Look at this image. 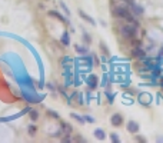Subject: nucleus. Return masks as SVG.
Wrapping results in <instances>:
<instances>
[{
	"label": "nucleus",
	"mask_w": 163,
	"mask_h": 143,
	"mask_svg": "<svg viewBox=\"0 0 163 143\" xmlns=\"http://www.w3.org/2000/svg\"><path fill=\"white\" fill-rule=\"evenodd\" d=\"M113 16L114 17H119V19L129 20V19H132V13L127 10V9L122 7V6H117V7L113 9Z\"/></svg>",
	"instance_id": "obj_1"
},
{
	"label": "nucleus",
	"mask_w": 163,
	"mask_h": 143,
	"mask_svg": "<svg viewBox=\"0 0 163 143\" xmlns=\"http://www.w3.org/2000/svg\"><path fill=\"white\" fill-rule=\"evenodd\" d=\"M120 32H122L123 37H126V39H132V37H135V34H136V29H135V26L126 24V26H123L122 27Z\"/></svg>",
	"instance_id": "obj_2"
},
{
	"label": "nucleus",
	"mask_w": 163,
	"mask_h": 143,
	"mask_svg": "<svg viewBox=\"0 0 163 143\" xmlns=\"http://www.w3.org/2000/svg\"><path fill=\"white\" fill-rule=\"evenodd\" d=\"M110 122H112V125L116 126V127L122 126V125H123V116H122V115H119V113H114L113 116L110 117Z\"/></svg>",
	"instance_id": "obj_3"
},
{
	"label": "nucleus",
	"mask_w": 163,
	"mask_h": 143,
	"mask_svg": "<svg viewBox=\"0 0 163 143\" xmlns=\"http://www.w3.org/2000/svg\"><path fill=\"white\" fill-rule=\"evenodd\" d=\"M49 16H52V17H55V19H57V20H60L62 23H65V24H69V20L66 19L65 16H62L59 12H56V10H50L49 12Z\"/></svg>",
	"instance_id": "obj_4"
},
{
	"label": "nucleus",
	"mask_w": 163,
	"mask_h": 143,
	"mask_svg": "<svg viewBox=\"0 0 163 143\" xmlns=\"http://www.w3.org/2000/svg\"><path fill=\"white\" fill-rule=\"evenodd\" d=\"M79 16L84 20V22H87L89 24H92V26H96V22H95V19H92V17L89 16V15H86L83 10H79Z\"/></svg>",
	"instance_id": "obj_5"
},
{
	"label": "nucleus",
	"mask_w": 163,
	"mask_h": 143,
	"mask_svg": "<svg viewBox=\"0 0 163 143\" xmlns=\"http://www.w3.org/2000/svg\"><path fill=\"white\" fill-rule=\"evenodd\" d=\"M127 130H129L130 133H138L139 132V125L136 123V122L130 120V122L127 123Z\"/></svg>",
	"instance_id": "obj_6"
},
{
	"label": "nucleus",
	"mask_w": 163,
	"mask_h": 143,
	"mask_svg": "<svg viewBox=\"0 0 163 143\" xmlns=\"http://www.w3.org/2000/svg\"><path fill=\"white\" fill-rule=\"evenodd\" d=\"M87 85H89L90 89H95L96 86H98V77L95 76V74H92L89 77V80H87Z\"/></svg>",
	"instance_id": "obj_7"
},
{
	"label": "nucleus",
	"mask_w": 163,
	"mask_h": 143,
	"mask_svg": "<svg viewBox=\"0 0 163 143\" xmlns=\"http://www.w3.org/2000/svg\"><path fill=\"white\" fill-rule=\"evenodd\" d=\"M72 126L69 125V123H66V122H62V132L65 133V135H70L72 133Z\"/></svg>",
	"instance_id": "obj_8"
},
{
	"label": "nucleus",
	"mask_w": 163,
	"mask_h": 143,
	"mask_svg": "<svg viewBox=\"0 0 163 143\" xmlns=\"http://www.w3.org/2000/svg\"><path fill=\"white\" fill-rule=\"evenodd\" d=\"M132 55L135 56V57H138V59H143L145 56H146V53L142 50V49H139V47H136L133 52H132Z\"/></svg>",
	"instance_id": "obj_9"
},
{
	"label": "nucleus",
	"mask_w": 163,
	"mask_h": 143,
	"mask_svg": "<svg viewBox=\"0 0 163 143\" xmlns=\"http://www.w3.org/2000/svg\"><path fill=\"white\" fill-rule=\"evenodd\" d=\"M95 137L99 139V140H105V139H106V133H105L102 129H96V130H95Z\"/></svg>",
	"instance_id": "obj_10"
},
{
	"label": "nucleus",
	"mask_w": 163,
	"mask_h": 143,
	"mask_svg": "<svg viewBox=\"0 0 163 143\" xmlns=\"http://www.w3.org/2000/svg\"><path fill=\"white\" fill-rule=\"evenodd\" d=\"M132 10H133V15H136V16H140V15H143V9L138 6V4H132Z\"/></svg>",
	"instance_id": "obj_11"
},
{
	"label": "nucleus",
	"mask_w": 163,
	"mask_h": 143,
	"mask_svg": "<svg viewBox=\"0 0 163 143\" xmlns=\"http://www.w3.org/2000/svg\"><path fill=\"white\" fill-rule=\"evenodd\" d=\"M62 45H63V46H69V45H70V37H69V33H63V36H62Z\"/></svg>",
	"instance_id": "obj_12"
},
{
	"label": "nucleus",
	"mask_w": 163,
	"mask_h": 143,
	"mask_svg": "<svg viewBox=\"0 0 163 143\" xmlns=\"http://www.w3.org/2000/svg\"><path fill=\"white\" fill-rule=\"evenodd\" d=\"M70 116H72V117H73L74 120H77V122H79V123H80V125H83V123H84V122H86V120H84V117H82L80 115H77V113H72V115H70Z\"/></svg>",
	"instance_id": "obj_13"
},
{
	"label": "nucleus",
	"mask_w": 163,
	"mask_h": 143,
	"mask_svg": "<svg viewBox=\"0 0 163 143\" xmlns=\"http://www.w3.org/2000/svg\"><path fill=\"white\" fill-rule=\"evenodd\" d=\"M59 4H60V7L63 9V12L66 13V16H70V10H69V7L65 4V1H62V0H60V1H59Z\"/></svg>",
	"instance_id": "obj_14"
},
{
	"label": "nucleus",
	"mask_w": 163,
	"mask_h": 143,
	"mask_svg": "<svg viewBox=\"0 0 163 143\" xmlns=\"http://www.w3.org/2000/svg\"><path fill=\"white\" fill-rule=\"evenodd\" d=\"M30 119L33 122H36V120L39 119V112L37 110H30Z\"/></svg>",
	"instance_id": "obj_15"
},
{
	"label": "nucleus",
	"mask_w": 163,
	"mask_h": 143,
	"mask_svg": "<svg viewBox=\"0 0 163 143\" xmlns=\"http://www.w3.org/2000/svg\"><path fill=\"white\" fill-rule=\"evenodd\" d=\"M76 52L77 53H87V47H84V46H76Z\"/></svg>",
	"instance_id": "obj_16"
},
{
	"label": "nucleus",
	"mask_w": 163,
	"mask_h": 143,
	"mask_svg": "<svg viewBox=\"0 0 163 143\" xmlns=\"http://www.w3.org/2000/svg\"><path fill=\"white\" fill-rule=\"evenodd\" d=\"M47 115H49L50 117H53V119H59V113L55 110H47Z\"/></svg>",
	"instance_id": "obj_17"
},
{
	"label": "nucleus",
	"mask_w": 163,
	"mask_h": 143,
	"mask_svg": "<svg viewBox=\"0 0 163 143\" xmlns=\"http://www.w3.org/2000/svg\"><path fill=\"white\" fill-rule=\"evenodd\" d=\"M27 132H29L30 136H34V133H36V126H34V125H30L29 129H27Z\"/></svg>",
	"instance_id": "obj_18"
},
{
	"label": "nucleus",
	"mask_w": 163,
	"mask_h": 143,
	"mask_svg": "<svg viewBox=\"0 0 163 143\" xmlns=\"http://www.w3.org/2000/svg\"><path fill=\"white\" fill-rule=\"evenodd\" d=\"M110 139H112V142H114V143L120 142V140H119V136L116 135V133H112V135H110Z\"/></svg>",
	"instance_id": "obj_19"
},
{
	"label": "nucleus",
	"mask_w": 163,
	"mask_h": 143,
	"mask_svg": "<svg viewBox=\"0 0 163 143\" xmlns=\"http://www.w3.org/2000/svg\"><path fill=\"white\" fill-rule=\"evenodd\" d=\"M62 142H65V143H70V142H73V140L70 139V136H69V135H65L63 137H62Z\"/></svg>",
	"instance_id": "obj_20"
},
{
	"label": "nucleus",
	"mask_w": 163,
	"mask_h": 143,
	"mask_svg": "<svg viewBox=\"0 0 163 143\" xmlns=\"http://www.w3.org/2000/svg\"><path fill=\"white\" fill-rule=\"evenodd\" d=\"M83 40H84L86 43H89V45H90V42H92V39H90V36L87 33H83Z\"/></svg>",
	"instance_id": "obj_21"
},
{
	"label": "nucleus",
	"mask_w": 163,
	"mask_h": 143,
	"mask_svg": "<svg viewBox=\"0 0 163 143\" xmlns=\"http://www.w3.org/2000/svg\"><path fill=\"white\" fill-rule=\"evenodd\" d=\"M83 117H84L86 122H89V123H95V119H93L92 116H89V115H86V116H83Z\"/></svg>",
	"instance_id": "obj_22"
},
{
	"label": "nucleus",
	"mask_w": 163,
	"mask_h": 143,
	"mask_svg": "<svg viewBox=\"0 0 163 143\" xmlns=\"http://www.w3.org/2000/svg\"><path fill=\"white\" fill-rule=\"evenodd\" d=\"M73 142H84V139H83L82 136H76L73 139Z\"/></svg>",
	"instance_id": "obj_23"
},
{
	"label": "nucleus",
	"mask_w": 163,
	"mask_h": 143,
	"mask_svg": "<svg viewBox=\"0 0 163 143\" xmlns=\"http://www.w3.org/2000/svg\"><path fill=\"white\" fill-rule=\"evenodd\" d=\"M136 140H138V142H145V139H143V137H142V136H138V137H136Z\"/></svg>",
	"instance_id": "obj_24"
},
{
	"label": "nucleus",
	"mask_w": 163,
	"mask_h": 143,
	"mask_svg": "<svg viewBox=\"0 0 163 143\" xmlns=\"http://www.w3.org/2000/svg\"><path fill=\"white\" fill-rule=\"evenodd\" d=\"M123 1H127L129 4H133V3H135V0H123Z\"/></svg>",
	"instance_id": "obj_25"
},
{
	"label": "nucleus",
	"mask_w": 163,
	"mask_h": 143,
	"mask_svg": "<svg viewBox=\"0 0 163 143\" xmlns=\"http://www.w3.org/2000/svg\"><path fill=\"white\" fill-rule=\"evenodd\" d=\"M160 86H162V88H163V79H162V82H160Z\"/></svg>",
	"instance_id": "obj_26"
},
{
	"label": "nucleus",
	"mask_w": 163,
	"mask_h": 143,
	"mask_svg": "<svg viewBox=\"0 0 163 143\" xmlns=\"http://www.w3.org/2000/svg\"><path fill=\"white\" fill-rule=\"evenodd\" d=\"M162 53H163V50H162Z\"/></svg>",
	"instance_id": "obj_27"
}]
</instances>
